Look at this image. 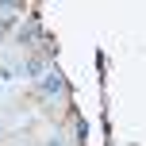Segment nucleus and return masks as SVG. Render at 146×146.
Here are the masks:
<instances>
[{
  "label": "nucleus",
  "mask_w": 146,
  "mask_h": 146,
  "mask_svg": "<svg viewBox=\"0 0 146 146\" xmlns=\"http://www.w3.org/2000/svg\"><path fill=\"white\" fill-rule=\"evenodd\" d=\"M38 96H42V100H58V96H66V77H62L58 66H50V73L38 81Z\"/></svg>",
  "instance_id": "1"
},
{
  "label": "nucleus",
  "mask_w": 146,
  "mask_h": 146,
  "mask_svg": "<svg viewBox=\"0 0 146 146\" xmlns=\"http://www.w3.org/2000/svg\"><path fill=\"white\" fill-rule=\"evenodd\" d=\"M0 139H4V127H0Z\"/></svg>",
  "instance_id": "2"
}]
</instances>
